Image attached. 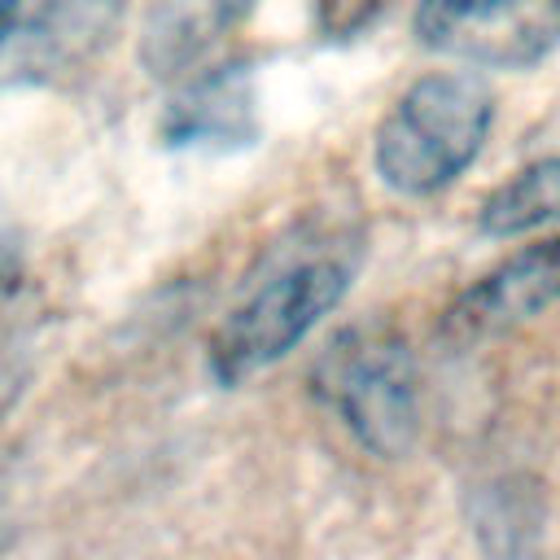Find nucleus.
Instances as JSON below:
<instances>
[{"mask_svg": "<svg viewBox=\"0 0 560 560\" xmlns=\"http://www.w3.org/2000/svg\"><path fill=\"white\" fill-rule=\"evenodd\" d=\"M22 389H26V363H22V354L0 350V416L18 402Z\"/></svg>", "mask_w": 560, "mask_h": 560, "instance_id": "12", "label": "nucleus"}, {"mask_svg": "<svg viewBox=\"0 0 560 560\" xmlns=\"http://www.w3.org/2000/svg\"><path fill=\"white\" fill-rule=\"evenodd\" d=\"M18 18H22V0H0V48H4L9 31L18 26Z\"/></svg>", "mask_w": 560, "mask_h": 560, "instance_id": "13", "label": "nucleus"}, {"mask_svg": "<svg viewBox=\"0 0 560 560\" xmlns=\"http://www.w3.org/2000/svg\"><path fill=\"white\" fill-rule=\"evenodd\" d=\"M22 271H26V249H22V232L9 214V206L0 201V302L9 293H18L22 284Z\"/></svg>", "mask_w": 560, "mask_h": 560, "instance_id": "11", "label": "nucleus"}, {"mask_svg": "<svg viewBox=\"0 0 560 560\" xmlns=\"http://www.w3.org/2000/svg\"><path fill=\"white\" fill-rule=\"evenodd\" d=\"M477 228L486 236H525L560 228V153H542L512 171L477 206Z\"/></svg>", "mask_w": 560, "mask_h": 560, "instance_id": "9", "label": "nucleus"}, {"mask_svg": "<svg viewBox=\"0 0 560 560\" xmlns=\"http://www.w3.org/2000/svg\"><path fill=\"white\" fill-rule=\"evenodd\" d=\"M127 0H44L22 13L0 48V79L61 83L83 74L122 31Z\"/></svg>", "mask_w": 560, "mask_h": 560, "instance_id": "5", "label": "nucleus"}, {"mask_svg": "<svg viewBox=\"0 0 560 560\" xmlns=\"http://www.w3.org/2000/svg\"><path fill=\"white\" fill-rule=\"evenodd\" d=\"M542 521L538 490H529L521 477H494L490 486L477 490L472 503V529L486 538L494 551H521L529 547V534Z\"/></svg>", "mask_w": 560, "mask_h": 560, "instance_id": "10", "label": "nucleus"}, {"mask_svg": "<svg viewBox=\"0 0 560 560\" xmlns=\"http://www.w3.org/2000/svg\"><path fill=\"white\" fill-rule=\"evenodd\" d=\"M411 31L472 70H534L560 48V0H416Z\"/></svg>", "mask_w": 560, "mask_h": 560, "instance_id": "4", "label": "nucleus"}, {"mask_svg": "<svg viewBox=\"0 0 560 560\" xmlns=\"http://www.w3.org/2000/svg\"><path fill=\"white\" fill-rule=\"evenodd\" d=\"M258 0H153L140 31V61L158 79L188 74L223 35H232Z\"/></svg>", "mask_w": 560, "mask_h": 560, "instance_id": "8", "label": "nucleus"}, {"mask_svg": "<svg viewBox=\"0 0 560 560\" xmlns=\"http://www.w3.org/2000/svg\"><path fill=\"white\" fill-rule=\"evenodd\" d=\"M363 249L368 236L354 219H302L276 236L210 337V376L232 389L293 354L341 306Z\"/></svg>", "mask_w": 560, "mask_h": 560, "instance_id": "1", "label": "nucleus"}, {"mask_svg": "<svg viewBox=\"0 0 560 560\" xmlns=\"http://www.w3.org/2000/svg\"><path fill=\"white\" fill-rule=\"evenodd\" d=\"M315 398L376 459H398L420 429V376L411 346L385 319L341 328L311 368Z\"/></svg>", "mask_w": 560, "mask_h": 560, "instance_id": "3", "label": "nucleus"}, {"mask_svg": "<svg viewBox=\"0 0 560 560\" xmlns=\"http://www.w3.org/2000/svg\"><path fill=\"white\" fill-rule=\"evenodd\" d=\"M494 92L477 70H433L407 83L372 136V171L398 197L446 192L486 149Z\"/></svg>", "mask_w": 560, "mask_h": 560, "instance_id": "2", "label": "nucleus"}, {"mask_svg": "<svg viewBox=\"0 0 560 560\" xmlns=\"http://www.w3.org/2000/svg\"><path fill=\"white\" fill-rule=\"evenodd\" d=\"M249 66L223 61L184 79L162 114V140L171 149H241L254 136V88Z\"/></svg>", "mask_w": 560, "mask_h": 560, "instance_id": "7", "label": "nucleus"}, {"mask_svg": "<svg viewBox=\"0 0 560 560\" xmlns=\"http://www.w3.org/2000/svg\"><path fill=\"white\" fill-rule=\"evenodd\" d=\"M560 302V228L521 245L486 276H477L446 311V328L455 337H499L538 319Z\"/></svg>", "mask_w": 560, "mask_h": 560, "instance_id": "6", "label": "nucleus"}]
</instances>
